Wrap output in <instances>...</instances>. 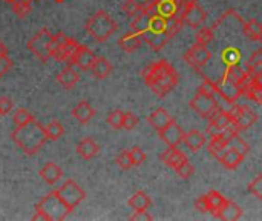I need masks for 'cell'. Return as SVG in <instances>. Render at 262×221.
<instances>
[{
	"mask_svg": "<svg viewBox=\"0 0 262 221\" xmlns=\"http://www.w3.org/2000/svg\"><path fill=\"white\" fill-rule=\"evenodd\" d=\"M177 174L183 178V180H189L193 174H195V168H193V165L192 163H189V160L186 158L177 169Z\"/></svg>",
	"mask_w": 262,
	"mask_h": 221,
	"instance_id": "40",
	"label": "cell"
},
{
	"mask_svg": "<svg viewBox=\"0 0 262 221\" xmlns=\"http://www.w3.org/2000/svg\"><path fill=\"white\" fill-rule=\"evenodd\" d=\"M195 209L200 211L201 214H206L209 212V208H207V200H206V195H201L195 200Z\"/></svg>",
	"mask_w": 262,
	"mask_h": 221,
	"instance_id": "50",
	"label": "cell"
},
{
	"mask_svg": "<svg viewBox=\"0 0 262 221\" xmlns=\"http://www.w3.org/2000/svg\"><path fill=\"white\" fill-rule=\"evenodd\" d=\"M55 192L60 197V200L68 206V209L71 212L86 198L84 189L81 186H78V183L74 182V180H66L64 185L60 186Z\"/></svg>",
	"mask_w": 262,
	"mask_h": 221,
	"instance_id": "7",
	"label": "cell"
},
{
	"mask_svg": "<svg viewBox=\"0 0 262 221\" xmlns=\"http://www.w3.org/2000/svg\"><path fill=\"white\" fill-rule=\"evenodd\" d=\"M80 43H77L74 38L66 37L63 32H58L55 35H52L51 43H49V55L51 58H55L58 62H66L71 58V55L74 54V51L77 49Z\"/></svg>",
	"mask_w": 262,
	"mask_h": 221,
	"instance_id": "6",
	"label": "cell"
},
{
	"mask_svg": "<svg viewBox=\"0 0 262 221\" xmlns=\"http://www.w3.org/2000/svg\"><path fill=\"white\" fill-rule=\"evenodd\" d=\"M154 218L152 214H149L147 209H141V211H135V214L130 217L132 221H150Z\"/></svg>",
	"mask_w": 262,
	"mask_h": 221,
	"instance_id": "48",
	"label": "cell"
},
{
	"mask_svg": "<svg viewBox=\"0 0 262 221\" xmlns=\"http://www.w3.org/2000/svg\"><path fill=\"white\" fill-rule=\"evenodd\" d=\"M206 200H207V208H209V212L215 214L224 203H226V198L223 194H220L218 191H209L206 194Z\"/></svg>",
	"mask_w": 262,
	"mask_h": 221,
	"instance_id": "32",
	"label": "cell"
},
{
	"mask_svg": "<svg viewBox=\"0 0 262 221\" xmlns=\"http://www.w3.org/2000/svg\"><path fill=\"white\" fill-rule=\"evenodd\" d=\"M198 0H175V3H177V6H178V9H180V12L183 14V11L187 8V6H190V5H193V3H196Z\"/></svg>",
	"mask_w": 262,
	"mask_h": 221,
	"instance_id": "51",
	"label": "cell"
},
{
	"mask_svg": "<svg viewBox=\"0 0 262 221\" xmlns=\"http://www.w3.org/2000/svg\"><path fill=\"white\" fill-rule=\"evenodd\" d=\"M157 2H158V0H146L144 3H157Z\"/></svg>",
	"mask_w": 262,
	"mask_h": 221,
	"instance_id": "53",
	"label": "cell"
},
{
	"mask_svg": "<svg viewBox=\"0 0 262 221\" xmlns=\"http://www.w3.org/2000/svg\"><path fill=\"white\" fill-rule=\"evenodd\" d=\"M11 137H12L14 143L28 155L37 154L48 142L45 126H41L35 120H31L21 126H15Z\"/></svg>",
	"mask_w": 262,
	"mask_h": 221,
	"instance_id": "3",
	"label": "cell"
},
{
	"mask_svg": "<svg viewBox=\"0 0 262 221\" xmlns=\"http://www.w3.org/2000/svg\"><path fill=\"white\" fill-rule=\"evenodd\" d=\"M172 120H173V118L170 117V114H169L164 108H157V109L147 117L149 125H150L157 132L163 131Z\"/></svg>",
	"mask_w": 262,
	"mask_h": 221,
	"instance_id": "17",
	"label": "cell"
},
{
	"mask_svg": "<svg viewBox=\"0 0 262 221\" xmlns=\"http://www.w3.org/2000/svg\"><path fill=\"white\" fill-rule=\"evenodd\" d=\"M215 38V31L213 28L210 26H200L198 28V32H196V43L198 45H203V46H207L209 43H212Z\"/></svg>",
	"mask_w": 262,
	"mask_h": 221,
	"instance_id": "36",
	"label": "cell"
},
{
	"mask_svg": "<svg viewBox=\"0 0 262 221\" xmlns=\"http://www.w3.org/2000/svg\"><path fill=\"white\" fill-rule=\"evenodd\" d=\"M117 22L106 11H97L86 22L88 34L97 42H106L117 31Z\"/></svg>",
	"mask_w": 262,
	"mask_h": 221,
	"instance_id": "5",
	"label": "cell"
},
{
	"mask_svg": "<svg viewBox=\"0 0 262 221\" xmlns=\"http://www.w3.org/2000/svg\"><path fill=\"white\" fill-rule=\"evenodd\" d=\"M239 58H241V54L238 52V49L230 48V49H227V51L224 52V60L227 62V65H230V63H238Z\"/></svg>",
	"mask_w": 262,
	"mask_h": 221,
	"instance_id": "46",
	"label": "cell"
},
{
	"mask_svg": "<svg viewBox=\"0 0 262 221\" xmlns=\"http://www.w3.org/2000/svg\"><path fill=\"white\" fill-rule=\"evenodd\" d=\"M141 43H143L141 35L138 32H134V31L129 32V34L121 35V38L118 40V45H120V48L124 52H134V51H137L141 46Z\"/></svg>",
	"mask_w": 262,
	"mask_h": 221,
	"instance_id": "23",
	"label": "cell"
},
{
	"mask_svg": "<svg viewBox=\"0 0 262 221\" xmlns=\"http://www.w3.org/2000/svg\"><path fill=\"white\" fill-rule=\"evenodd\" d=\"M98 152H100L98 143H97L95 140L89 138V137L83 138V140L77 145V154H78L81 158H84V160L94 158Z\"/></svg>",
	"mask_w": 262,
	"mask_h": 221,
	"instance_id": "21",
	"label": "cell"
},
{
	"mask_svg": "<svg viewBox=\"0 0 262 221\" xmlns=\"http://www.w3.org/2000/svg\"><path fill=\"white\" fill-rule=\"evenodd\" d=\"M190 108L201 115L203 118H207L215 109H216V98L215 95H209V94H203L198 92L192 100H190Z\"/></svg>",
	"mask_w": 262,
	"mask_h": 221,
	"instance_id": "12",
	"label": "cell"
},
{
	"mask_svg": "<svg viewBox=\"0 0 262 221\" xmlns=\"http://www.w3.org/2000/svg\"><path fill=\"white\" fill-rule=\"evenodd\" d=\"M117 165H118L121 169H124V171H127V169L134 168L129 151H121V152L117 155Z\"/></svg>",
	"mask_w": 262,
	"mask_h": 221,
	"instance_id": "43",
	"label": "cell"
},
{
	"mask_svg": "<svg viewBox=\"0 0 262 221\" xmlns=\"http://www.w3.org/2000/svg\"><path fill=\"white\" fill-rule=\"evenodd\" d=\"M216 218L224 221H236L243 217V209L235 203V202H230V200H226V203L213 214Z\"/></svg>",
	"mask_w": 262,
	"mask_h": 221,
	"instance_id": "16",
	"label": "cell"
},
{
	"mask_svg": "<svg viewBox=\"0 0 262 221\" xmlns=\"http://www.w3.org/2000/svg\"><path fill=\"white\" fill-rule=\"evenodd\" d=\"M40 177H41V180H43L45 183H48V185L52 186V185H55V183H58V182L61 180L63 171H61V168H60L58 165L49 162V163H46V165L40 169Z\"/></svg>",
	"mask_w": 262,
	"mask_h": 221,
	"instance_id": "18",
	"label": "cell"
},
{
	"mask_svg": "<svg viewBox=\"0 0 262 221\" xmlns=\"http://www.w3.org/2000/svg\"><path fill=\"white\" fill-rule=\"evenodd\" d=\"M160 160L167 165L169 168L172 169H177L184 160H186V155L184 152H181L180 149H177L175 146H169V149H166L161 155H160Z\"/></svg>",
	"mask_w": 262,
	"mask_h": 221,
	"instance_id": "19",
	"label": "cell"
},
{
	"mask_svg": "<svg viewBox=\"0 0 262 221\" xmlns=\"http://www.w3.org/2000/svg\"><path fill=\"white\" fill-rule=\"evenodd\" d=\"M143 78L146 85L158 95L166 97L180 82L178 71L167 62V60H158L154 63H149L143 69Z\"/></svg>",
	"mask_w": 262,
	"mask_h": 221,
	"instance_id": "2",
	"label": "cell"
},
{
	"mask_svg": "<svg viewBox=\"0 0 262 221\" xmlns=\"http://www.w3.org/2000/svg\"><path fill=\"white\" fill-rule=\"evenodd\" d=\"M5 2H8V3H12L14 0H5Z\"/></svg>",
	"mask_w": 262,
	"mask_h": 221,
	"instance_id": "55",
	"label": "cell"
},
{
	"mask_svg": "<svg viewBox=\"0 0 262 221\" xmlns=\"http://www.w3.org/2000/svg\"><path fill=\"white\" fill-rule=\"evenodd\" d=\"M31 2H32V0H14V2L11 3L14 14H15L17 17H20V18H25V17L32 11Z\"/></svg>",
	"mask_w": 262,
	"mask_h": 221,
	"instance_id": "35",
	"label": "cell"
},
{
	"mask_svg": "<svg viewBox=\"0 0 262 221\" xmlns=\"http://www.w3.org/2000/svg\"><path fill=\"white\" fill-rule=\"evenodd\" d=\"M218 160L221 162V165H223L226 169L233 171V169H236V168L244 162V157H243L241 154H238L235 149L227 148V149L224 151V154H223Z\"/></svg>",
	"mask_w": 262,
	"mask_h": 221,
	"instance_id": "25",
	"label": "cell"
},
{
	"mask_svg": "<svg viewBox=\"0 0 262 221\" xmlns=\"http://www.w3.org/2000/svg\"><path fill=\"white\" fill-rule=\"evenodd\" d=\"M129 154H130V160H132L134 166H140V165H143L146 162V152L141 148H138V146H134L129 151Z\"/></svg>",
	"mask_w": 262,
	"mask_h": 221,
	"instance_id": "41",
	"label": "cell"
},
{
	"mask_svg": "<svg viewBox=\"0 0 262 221\" xmlns=\"http://www.w3.org/2000/svg\"><path fill=\"white\" fill-rule=\"evenodd\" d=\"M213 86H215V92L227 102H236L243 95V86L235 85V83L226 80L224 77L221 80L215 82Z\"/></svg>",
	"mask_w": 262,
	"mask_h": 221,
	"instance_id": "14",
	"label": "cell"
},
{
	"mask_svg": "<svg viewBox=\"0 0 262 221\" xmlns=\"http://www.w3.org/2000/svg\"><path fill=\"white\" fill-rule=\"evenodd\" d=\"M106 120H107V125H111L112 129H115V131L123 129V111L115 109V111L109 112Z\"/></svg>",
	"mask_w": 262,
	"mask_h": 221,
	"instance_id": "38",
	"label": "cell"
},
{
	"mask_svg": "<svg viewBox=\"0 0 262 221\" xmlns=\"http://www.w3.org/2000/svg\"><path fill=\"white\" fill-rule=\"evenodd\" d=\"M227 115L232 118V122H233L235 128L238 129V132H243V131L250 129V128L259 120L258 114H256L253 109H250L249 106H246V105H243V106L235 105V106L229 111Z\"/></svg>",
	"mask_w": 262,
	"mask_h": 221,
	"instance_id": "9",
	"label": "cell"
},
{
	"mask_svg": "<svg viewBox=\"0 0 262 221\" xmlns=\"http://www.w3.org/2000/svg\"><path fill=\"white\" fill-rule=\"evenodd\" d=\"M31 120H34V115L25 108H18L12 115V122H14L15 126H21V125H25V123H28Z\"/></svg>",
	"mask_w": 262,
	"mask_h": 221,
	"instance_id": "37",
	"label": "cell"
},
{
	"mask_svg": "<svg viewBox=\"0 0 262 221\" xmlns=\"http://www.w3.org/2000/svg\"><path fill=\"white\" fill-rule=\"evenodd\" d=\"M249 192L255 195L258 200H262V175H258L253 182L249 183Z\"/></svg>",
	"mask_w": 262,
	"mask_h": 221,
	"instance_id": "44",
	"label": "cell"
},
{
	"mask_svg": "<svg viewBox=\"0 0 262 221\" xmlns=\"http://www.w3.org/2000/svg\"><path fill=\"white\" fill-rule=\"evenodd\" d=\"M243 32L247 38L253 42H261L262 38V26L256 18L243 22Z\"/></svg>",
	"mask_w": 262,
	"mask_h": 221,
	"instance_id": "30",
	"label": "cell"
},
{
	"mask_svg": "<svg viewBox=\"0 0 262 221\" xmlns=\"http://www.w3.org/2000/svg\"><path fill=\"white\" fill-rule=\"evenodd\" d=\"M224 78L235 83V85L243 86V83L249 78V75H247L246 69H243L238 63H230V65H227V69L224 72Z\"/></svg>",
	"mask_w": 262,
	"mask_h": 221,
	"instance_id": "22",
	"label": "cell"
},
{
	"mask_svg": "<svg viewBox=\"0 0 262 221\" xmlns=\"http://www.w3.org/2000/svg\"><path fill=\"white\" fill-rule=\"evenodd\" d=\"M209 148V152L215 157V158H220L224 151L229 148V140H226L223 135L220 134H215V135H210V142L207 145Z\"/></svg>",
	"mask_w": 262,
	"mask_h": 221,
	"instance_id": "28",
	"label": "cell"
},
{
	"mask_svg": "<svg viewBox=\"0 0 262 221\" xmlns=\"http://www.w3.org/2000/svg\"><path fill=\"white\" fill-rule=\"evenodd\" d=\"M127 205H129L132 209H135V211H141V209H149L150 205H152V200H150V197H149L146 192L138 191V192H135V194L129 198Z\"/></svg>",
	"mask_w": 262,
	"mask_h": 221,
	"instance_id": "31",
	"label": "cell"
},
{
	"mask_svg": "<svg viewBox=\"0 0 262 221\" xmlns=\"http://www.w3.org/2000/svg\"><path fill=\"white\" fill-rule=\"evenodd\" d=\"M78 78H80V75H78V72H77L72 66H68V68L61 69V71L57 74V82H58L63 88H66V89L74 88V86L77 85Z\"/></svg>",
	"mask_w": 262,
	"mask_h": 221,
	"instance_id": "26",
	"label": "cell"
},
{
	"mask_svg": "<svg viewBox=\"0 0 262 221\" xmlns=\"http://www.w3.org/2000/svg\"><path fill=\"white\" fill-rule=\"evenodd\" d=\"M198 92L209 94V95H216V92H215V86H213V82H212V80H209V78L206 77V82L198 88Z\"/></svg>",
	"mask_w": 262,
	"mask_h": 221,
	"instance_id": "47",
	"label": "cell"
},
{
	"mask_svg": "<svg viewBox=\"0 0 262 221\" xmlns=\"http://www.w3.org/2000/svg\"><path fill=\"white\" fill-rule=\"evenodd\" d=\"M246 72L249 75V78H253L256 75L262 74V49H256L253 52V55L249 58V62L246 63Z\"/></svg>",
	"mask_w": 262,
	"mask_h": 221,
	"instance_id": "29",
	"label": "cell"
},
{
	"mask_svg": "<svg viewBox=\"0 0 262 221\" xmlns=\"http://www.w3.org/2000/svg\"><path fill=\"white\" fill-rule=\"evenodd\" d=\"M54 2H57V3H63L64 0H54Z\"/></svg>",
	"mask_w": 262,
	"mask_h": 221,
	"instance_id": "54",
	"label": "cell"
},
{
	"mask_svg": "<svg viewBox=\"0 0 262 221\" xmlns=\"http://www.w3.org/2000/svg\"><path fill=\"white\" fill-rule=\"evenodd\" d=\"M51 38H52V34L49 32L48 28H41L40 31H37L31 38L29 42L26 43L28 49L38 58L41 60L43 63H46L51 55H49V43H51Z\"/></svg>",
	"mask_w": 262,
	"mask_h": 221,
	"instance_id": "8",
	"label": "cell"
},
{
	"mask_svg": "<svg viewBox=\"0 0 262 221\" xmlns=\"http://www.w3.org/2000/svg\"><path fill=\"white\" fill-rule=\"evenodd\" d=\"M45 132H46L48 140L57 142V140H60V138L63 137L64 128H63V125H61L58 120H54V122H51V123H48V125L45 126Z\"/></svg>",
	"mask_w": 262,
	"mask_h": 221,
	"instance_id": "33",
	"label": "cell"
},
{
	"mask_svg": "<svg viewBox=\"0 0 262 221\" xmlns=\"http://www.w3.org/2000/svg\"><path fill=\"white\" fill-rule=\"evenodd\" d=\"M229 148L235 149V151H236L238 154H241L243 157H246V155L250 152V146H249V143H247L243 137H239V134L233 135V137L229 140Z\"/></svg>",
	"mask_w": 262,
	"mask_h": 221,
	"instance_id": "34",
	"label": "cell"
},
{
	"mask_svg": "<svg viewBox=\"0 0 262 221\" xmlns=\"http://www.w3.org/2000/svg\"><path fill=\"white\" fill-rule=\"evenodd\" d=\"M206 18H207V12H206L204 8H201V5H198V2L193 3V5H190V6H187L183 11V14H181L183 25L184 26L195 28V29H198L200 26H203L204 22H206Z\"/></svg>",
	"mask_w": 262,
	"mask_h": 221,
	"instance_id": "13",
	"label": "cell"
},
{
	"mask_svg": "<svg viewBox=\"0 0 262 221\" xmlns=\"http://www.w3.org/2000/svg\"><path fill=\"white\" fill-rule=\"evenodd\" d=\"M12 68V60L6 55V57H0V78Z\"/></svg>",
	"mask_w": 262,
	"mask_h": 221,
	"instance_id": "49",
	"label": "cell"
},
{
	"mask_svg": "<svg viewBox=\"0 0 262 221\" xmlns=\"http://www.w3.org/2000/svg\"><path fill=\"white\" fill-rule=\"evenodd\" d=\"M91 71H92V74H94L95 78L103 80V78H107V77L111 75V72H112V65H111V62H109L107 58H104V57H95V60H94V63H92V66H91Z\"/></svg>",
	"mask_w": 262,
	"mask_h": 221,
	"instance_id": "24",
	"label": "cell"
},
{
	"mask_svg": "<svg viewBox=\"0 0 262 221\" xmlns=\"http://www.w3.org/2000/svg\"><path fill=\"white\" fill-rule=\"evenodd\" d=\"M210 58H212V54L207 49V46H203L198 43L190 46L184 54V60L195 69H201L203 66H206Z\"/></svg>",
	"mask_w": 262,
	"mask_h": 221,
	"instance_id": "10",
	"label": "cell"
},
{
	"mask_svg": "<svg viewBox=\"0 0 262 221\" xmlns=\"http://www.w3.org/2000/svg\"><path fill=\"white\" fill-rule=\"evenodd\" d=\"M14 103L9 97H0V115H6L12 111Z\"/></svg>",
	"mask_w": 262,
	"mask_h": 221,
	"instance_id": "45",
	"label": "cell"
},
{
	"mask_svg": "<svg viewBox=\"0 0 262 221\" xmlns=\"http://www.w3.org/2000/svg\"><path fill=\"white\" fill-rule=\"evenodd\" d=\"M160 134V137H161V140L167 145V146H178L181 142H183V138H184V131L172 120L163 131H160L158 132Z\"/></svg>",
	"mask_w": 262,
	"mask_h": 221,
	"instance_id": "15",
	"label": "cell"
},
{
	"mask_svg": "<svg viewBox=\"0 0 262 221\" xmlns=\"http://www.w3.org/2000/svg\"><path fill=\"white\" fill-rule=\"evenodd\" d=\"M68 214H71V211L54 191L45 195L38 202L35 208V214L32 215V220H64Z\"/></svg>",
	"mask_w": 262,
	"mask_h": 221,
	"instance_id": "4",
	"label": "cell"
},
{
	"mask_svg": "<svg viewBox=\"0 0 262 221\" xmlns=\"http://www.w3.org/2000/svg\"><path fill=\"white\" fill-rule=\"evenodd\" d=\"M138 125V117L134 112H123V129L132 131Z\"/></svg>",
	"mask_w": 262,
	"mask_h": 221,
	"instance_id": "42",
	"label": "cell"
},
{
	"mask_svg": "<svg viewBox=\"0 0 262 221\" xmlns=\"http://www.w3.org/2000/svg\"><path fill=\"white\" fill-rule=\"evenodd\" d=\"M130 26L132 31L138 32L141 38L154 51H161L167 45V42L183 29L184 25L180 15L172 18H164L158 14L141 9V12L135 15Z\"/></svg>",
	"mask_w": 262,
	"mask_h": 221,
	"instance_id": "1",
	"label": "cell"
},
{
	"mask_svg": "<svg viewBox=\"0 0 262 221\" xmlns=\"http://www.w3.org/2000/svg\"><path fill=\"white\" fill-rule=\"evenodd\" d=\"M95 57L97 55L94 54V51H91V48H88L84 45H78L77 49L74 51V54L71 55V58L68 60V65L77 66L81 71H89Z\"/></svg>",
	"mask_w": 262,
	"mask_h": 221,
	"instance_id": "11",
	"label": "cell"
},
{
	"mask_svg": "<svg viewBox=\"0 0 262 221\" xmlns=\"http://www.w3.org/2000/svg\"><path fill=\"white\" fill-rule=\"evenodd\" d=\"M183 142L187 145V148L192 151V152H198L204 145H206V135L203 134V132H200V131H196V129H193V131H190V132H187V134H184V138H183Z\"/></svg>",
	"mask_w": 262,
	"mask_h": 221,
	"instance_id": "27",
	"label": "cell"
},
{
	"mask_svg": "<svg viewBox=\"0 0 262 221\" xmlns=\"http://www.w3.org/2000/svg\"><path fill=\"white\" fill-rule=\"evenodd\" d=\"M8 52H9V51H8V46L0 40V57H6Z\"/></svg>",
	"mask_w": 262,
	"mask_h": 221,
	"instance_id": "52",
	"label": "cell"
},
{
	"mask_svg": "<svg viewBox=\"0 0 262 221\" xmlns=\"http://www.w3.org/2000/svg\"><path fill=\"white\" fill-rule=\"evenodd\" d=\"M94 115H95V109H94L86 100H81V102L72 109V117H74L78 123H81V125L89 123L91 118H92Z\"/></svg>",
	"mask_w": 262,
	"mask_h": 221,
	"instance_id": "20",
	"label": "cell"
},
{
	"mask_svg": "<svg viewBox=\"0 0 262 221\" xmlns=\"http://www.w3.org/2000/svg\"><path fill=\"white\" fill-rule=\"evenodd\" d=\"M121 11L126 15L135 17V15H138L141 12V5L137 0H124L123 5H121Z\"/></svg>",
	"mask_w": 262,
	"mask_h": 221,
	"instance_id": "39",
	"label": "cell"
}]
</instances>
